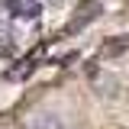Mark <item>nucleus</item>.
Listing matches in <instances>:
<instances>
[{"instance_id":"f257e3e1","label":"nucleus","mask_w":129,"mask_h":129,"mask_svg":"<svg viewBox=\"0 0 129 129\" xmlns=\"http://www.w3.org/2000/svg\"><path fill=\"white\" fill-rule=\"evenodd\" d=\"M19 129H68L64 126V119L58 116V113H52V110H36L26 116V123Z\"/></svg>"},{"instance_id":"f03ea898","label":"nucleus","mask_w":129,"mask_h":129,"mask_svg":"<svg viewBox=\"0 0 129 129\" xmlns=\"http://www.w3.org/2000/svg\"><path fill=\"white\" fill-rule=\"evenodd\" d=\"M126 52H129V32H123V36L107 39V42L100 45V52H97V58H100V61H110V58H119V55H126Z\"/></svg>"},{"instance_id":"7ed1b4c3","label":"nucleus","mask_w":129,"mask_h":129,"mask_svg":"<svg viewBox=\"0 0 129 129\" xmlns=\"http://www.w3.org/2000/svg\"><path fill=\"white\" fill-rule=\"evenodd\" d=\"M97 3H100V0H84V3H81V16H74V19L68 23V29H81V26H87V23L97 16V13H94Z\"/></svg>"},{"instance_id":"20e7f679","label":"nucleus","mask_w":129,"mask_h":129,"mask_svg":"<svg viewBox=\"0 0 129 129\" xmlns=\"http://www.w3.org/2000/svg\"><path fill=\"white\" fill-rule=\"evenodd\" d=\"M0 129H19V123H16V116H10V113H3V116H0Z\"/></svg>"}]
</instances>
